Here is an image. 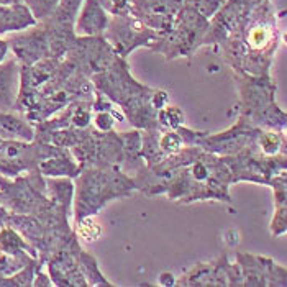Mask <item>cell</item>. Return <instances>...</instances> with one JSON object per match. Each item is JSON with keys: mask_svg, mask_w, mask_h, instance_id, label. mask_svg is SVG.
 I'll return each mask as SVG.
<instances>
[{"mask_svg": "<svg viewBox=\"0 0 287 287\" xmlns=\"http://www.w3.org/2000/svg\"><path fill=\"white\" fill-rule=\"evenodd\" d=\"M77 233L84 241H95L100 237L102 227L97 223L92 217H85L79 222L77 225Z\"/></svg>", "mask_w": 287, "mask_h": 287, "instance_id": "obj_1", "label": "cell"}, {"mask_svg": "<svg viewBox=\"0 0 287 287\" xmlns=\"http://www.w3.org/2000/svg\"><path fill=\"white\" fill-rule=\"evenodd\" d=\"M269 39H271V33H269L268 28H264V26L253 28L248 34V43L251 48H255V49H263L264 46L269 43Z\"/></svg>", "mask_w": 287, "mask_h": 287, "instance_id": "obj_2", "label": "cell"}, {"mask_svg": "<svg viewBox=\"0 0 287 287\" xmlns=\"http://www.w3.org/2000/svg\"><path fill=\"white\" fill-rule=\"evenodd\" d=\"M159 146L164 153H174L181 148V138L176 133H166L163 138H161Z\"/></svg>", "mask_w": 287, "mask_h": 287, "instance_id": "obj_3", "label": "cell"}, {"mask_svg": "<svg viewBox=\"0 0 287 287\" xmlns=\"http://www.w3.org/2000/svg\"><path fill=\"white\" fill-rule=\"evenodd\" d=\"M263 149H264V153H268V154H274L276 151L279 149V138L273 135V133H266L263 136Z\"/></svg>", "mask_w": 287, "mask_h": 287, "instance_id": "obj_4", "label": "cell"}, {"mask_svg": "<svg viewBox=\"0 0 287 287\" xmlns=\"http://www.w3.org/2000/svg\"><path fill=\"white\" fill-rule=\"evenodd\" d=\"M95 123H97V126H99L100 130L108 131V130L112 128L113 120H112V117L108 113H99V115H97V118H95Z\"/></svg>", "mask_w": 287, "mask_h": 287, "instance_id": "obj_5", "label": "cell"}, {"mask_svg": "<svg viewBox=\"0 0 287 287\" xmlns=\"http://www.w3.org/2000/svg\"><path fill=\"white\" fill-rule=\"evenodd\" d=\"M284 133H286V136H287V125H286V128H284Z\"/></svg>", "mask_w": 287, "mask_h": 287, "instance_id": "obj_6", "label": "cell"}]
</instances>
